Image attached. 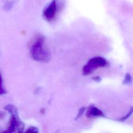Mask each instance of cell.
Wrapping results in <instances>:
<instances>
[{"instance_id": "6da1fadb", "label": "cell", "mask_w": 133, "mask_h": 133, "mask_svg": "<svg viewBox=\"0 0 133 133\" xmlns=\"http://www.w3.org/2000/svg\"><path fill=\"white\" fill-rule=\"evenodd\" d=\"M44 41V37L39 35L36 36L32 42L30 48V55L36 61L47 62L50 60V52L45 47Z\"/></svg>"}, {"instance_id": "7a4b0ae2", "label": "cell", "mask_w": 133, "mask_h": 133, "mask_svg": "<svg viewBox=\"0 0 133 133\" xmlns=\"http://www.w3.org/2000/svg\"><path fill=\"white\" fill-rule=\"evenodd\" d=\"M107 61L102 57H96L90 59L83 68V74L85 75L91 74L95 70L99 68H103L108 66Z\"/></svg>"}, {"instance_id": "3957f363", "label": "cell", "mask_w": 133, "mask_h": 133, "mask_svg": "<svg viewBox=\"0 0 133 133\" xmlns=\"http://www.w3.org/2000/svg\"><path fill=\"white\" fill-rule=\"evenodd\" d=\"M60 0H52L43 11V17L48 22H51L56 17L62 5Z\"/></svg>"}, {"instance_id": "277c9868", "label": "cell", "mask_w": 133, "mask_h": 133, "mask_svg": "<svg viewBox=\"0 0 133 133\" xmlns=\"http://www.w3.org/2000/svg\"><path fill=\"white\" fill-rule=\"evenodd\" d=\"M10 121L8 128L2 133H21L23 126L17 117L13 114Z\"/></svg>"}, {"instance_id": "5b68a950", "label": "cell", "mask_w": 133, "mask_h": 133, "mask_svg": "<svg viewBox=\"0 0 133 133\" xmlns=\"http://www.w3.org/2000/svg\"><path fill=\"white\" fill-rule=\"evenodd\" d=\"M86 115L88 117H92L96 116H100L104 115L103 113L100 110L94 106H90L88 108Z\"/></svg>"}, {"instance_id": "8992f818", "label": "cell", "mask_w": 133, "mask_h": 133, "mask_svg": "<svg viewBox=\"0 0 133 133\" xmlns=\"http://www.w3.org/2000/svg\"><path fill=\"white\" fill-rule=\"evenodd\" d=\"M132 113H133V108H131V109L130 110V111H129L127 115H126L125 116H124L121 117V118L119 119V121H124L126 120L127 118H128L130 116V115H131V114H132Z\"/></svg>"}, {"instance_id": "52a82bcc", "label": "cell", "mask_w": 133, "mask_h": 133, "mask_svg": "<svg viewBox=\"0 0 133 133\" xmlns=\"http://www.w3.org/2000/svg\"><path fill=\"white\" fill-rule=\"evenodd\" d=\"M131 82V76L129 74H127L125 76V79H124V83L126 84L130 83Z\"/></svg>"}, {"instance_id": "ba28073f", "label": "cell", "mask_w": 133, "mask_h": 133, "mask_svg": "<svg viewBox=\"0 0 133 133\" xmlns=\"http://www.w3.org/2000/svg\"><path fill=\"white\" fill-rule=\"evenodd\" d=\"M24 133H38L37 130L34 127H31L29 128Z\"/></svg>"}]
</instances>
